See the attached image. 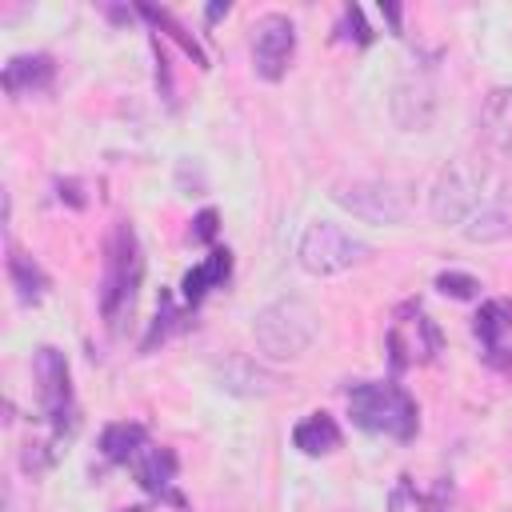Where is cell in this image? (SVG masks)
Returning <instances> with one entry per match:
<instances>
[{
    "label": "cell",
    "instance_id": "cell-7",
    "mask_svg": "<svg viewBox=\"0 0 512 512\" xmlns=\"http://www.w3.org/2000/svg\"><path fill=\"white\" fill-rule=\"evenodd\" d=\"M32 376H36V396H40V412L48 424V436H56L60 444L68 440L76 416H72V384H68V360L60 348L44 344L32 356Z\"/></svg>",
    "mask_w": 512,
    "mask_h": 512
},
{
    "label": "cell",
    "instance_id": "cell-26",
    "mask_svg": "<svg viewBox=\"0 0 512 512\" xmlns=\"http://www.w3.org/2000/svg\"><path fill=\"white\" fill-rule=\"evenodd\" d=\"M60 200H68V204H84V196H80V184L76 180H60Z\"/></svg>",
    "mask_w": 512,
    "mask_h": 512
},
{
    "label": "cell",
    "instance_id": "cell-15",
    "mask_svg": "<svg viewBox=\"0 0 512 512\" xmlns=\"http://www.w3.org/2000/svg\"><path fill=\"white\" fill-rule=\"evenodd\" d=\"M292 444L304 456H328L340 448V424L328 412H308L296 428H292Z\"/></svg>",
    "mask_w": 512,
    "mask_h": 512
},
{
    "label": "cell",
    "instance_id": "cell-12",
    "mask_svg": "<svg viewBox=\"0 0 512 512\" xmlns=\"http://www.w3.org/2000/svg\"><path fill=\"white\" fill-rule=\"evenodd\" d=\"M4 92L12 100L20 96H32V92H48L52 80H56V60L48 52H24V56H12L4 64Z\"/></svg>",
    "mask_w": 512,
    "mask_h": 512
},
{
    "label": "cell",
    "instance_id": "cell-23",
    "mask_svg": "<svg viewBox=\"0 0 512 512\" xmlns=\"http://www.w3.org/2000/svg\"><path fill=\"white\" fill-rule=\"evenodd\" d=\"M172 320H180V312H176V304H172V296L168 292H160V308H156V324L148 328V336H144V352H152L156 348V340H164L168 336V328H172Z\"/></svg>",
    "mask_w": 512,
    "mask_h": 512
},
{
    "label": "cell",
    "instance_id": "cell-27",
    "mask_svg": "<svg viewBox=\"0 0 512 512\" xmlns=\"http://www.w3.org/2000/svg\"><path fill=\"white\" fill-rule=\"evenodd\" d=\"M224 12H228V4H212V8H208V20H220Z\"/></svg>",
    "mask_w": 512,
    "mask_h": 512
},
{
    "label": "cell",
    "instance_id": "cell-22",
    "mask_svg": "<svg viewBox=\"0 0 512 512\" xmlns=\"http://www.w3.org/2000/svg\"><path fill=\"white\" fill-rule=\"evenodd\" d=\"M436 288H440L444 296H452V300H472V296L480 292V280L468 276V272H440V276H436Z\"/></svg>",
    "mask_w": 512,
    "mask_h": 512
},
{
    "label": "cell",
    "instance_id": "cell-9",
    "mask_svg": "<svg viewBox=\"0 0 512 512\" xmlns=\"http://www.w3.org/2000/svg\"><path fill=\"white\" fill-rule=\"evenodd\" d=\"M296 52V24L284 12H264L252 24V68L260 80H280Z\"/></svg>",
    "mask_w": 512,
    "mask_h": 512
},
{
    "label": "cell",
    "instance_id": "cell-2",
    "mask_svg": "<svg viewBox=\"0 0 512 512\" xmlns=\"http://www.w3.org/2000/svg\"><path fill=\"white\" fill-rule=\"evenodd\" d=\"M144 276V256H140V240L132 232V224H116L104 248V280H100V312L104 320L116 328L124 312H132L136 288Z\"/></svg>",
    "mask_w": 512,
    "mask_h": 512
},
{
    "label": "cell",
    "instance_id": "cell-25",
    "mask_svg": "<svg viewBox=\"0 0 512 512\" xmlns=\"http://www.w3.org/2000/svg\"><path fill=\"white\" fill-rule=\"evenodd\" d=\"M344 28H356V32H352V40H356V44H368V40H372V32L364 28V16H360V8H352V4L344 8Z\"/></svg>",
    "mask_w": 512,
    "mask_h": 512
},
{
    "label": "cell",
    "instance_id": "cell-16",
    "mask_svg": "<svg viewBox=\"0 0 512 512\" xmlns=\"http://www.w3.org/2000/svg\"><path fill=\"white\" fill-rule=\"evenodd\" d=\"M148 444H152V440H148L144 424H132V420L108 424V428H104V436H100V452H104L112 464H132Z\"/></svg>",
    "mask_w": 512,
    "mask_h": 512
},
{
    "label": "cell",
    "instance_id": "cell-1",
    "mask_svg": "<svg viewBox=\"0 0 512 512\" xmlns=\"http://www.w3.org/2000/svg\"><path fill=\"white\" fill-rule=\"evenodd\" d=\"M348 416L356 428L376 432V436H392V440H412L420 428V412L416 400L392 384V380H364L348 392Z\"/></svg>",
    "mask_w": 512,
    "mask_h": 512
},
{
    "label": "cell",
    "instance_id": "cell-20",
    "mask_svg": "<svg viewBox=\"0 0 512 512\" xmlns=\"http://www.w3.org/2000/svg\"><path fill=\"white\" fill-rule=\"evenodd\" d=\"M472 328H476V336L488 352H500V340L512 328V300H484Z\"/></svg>",
    "mask_w": 512,
    "mask_h": 512
},
{
    "label": "cell",
    "instance_id": "cell-10",
    "mask_svg": "<svg viewBox=\"0 0 512 512\" xmlns=\"http://www.w3.org/2000/svg\"><path fill=\"white\" fill-rule=\"evenodd\" d=\"M480 136L496 160L512 164V84L488 92L480 108Z\"/></svg>",
    "mask_w": 512,
    "mask_h": 512
},
{
    "label": "cell",
    "instance_id": "cell-21",
    "mask_svg": "<svg viewBox=\"0 0 512 512\" xmlns=\"http://www.w3.org/2000/svg\"><path fill=\"white\" fill-rule=\"evenodd\" d=\"M140 16H148V20L156 24V28H164V32H168V36H172V40H176V44H180V48H184V52H188V56H192V60H196L200 68H208V56H204V48H200V44H196V40H192V36L184 32V24H176V20H172V16L164 12V8L140 4Z\"/></svg>",
    "mask_w": 512,
    "mask_h": 512
},
{
    "label": "cell",
    "instance_id": "cell-11",
    "mask_svg": "<svg viewBox=\"0 0 512 512\" xmlns=\"http://www.w3.org/2000/svg\"><path fill=\"white\" fill-rule=\"evenodd\" d=\"M432 108H436V88H432V80L424 72H412V76H404L396 84V92H392V116H396L400 128H408V132L412 128H428Z\"/></svg>",
    "mask_w": 512,
    "mask_h": 512
},
{
    "label": "cell",
    "instance_id": "cell-19",
    "mask_svg": "<svg viewBox=\"0 0 512 512\" xmlns=\"http://www.w3.org/2000/svg\"><path fill=\"white\" fill-rule=\"evenodd\" d=\"M220 388L240 392V396H268L272 392V376L260 372L252 360H228L220 368Z\"/></svg>",
    "mask_w": 512,
    "mask_h": 512
},
{
    "label": "cell",
    "instance_id": "cell-3",
    "mask_svg": "<svg viewBox=\"0 0 512 512\" xmlns=\"http://www.w3.org/2000/svg\"><path fill=\"white\" fill-rule=\"evenodd\" d=\"M316 324L320 320L304 300L284 296V300H272L268 308L256 312L252 336H256V348L268 360H296L316 340Z\"/></svg>",
    "mask_w": 512,
    "mask_h": 512
},
{
    "label": "cell",
    "instance_id": "cell-6",
    "mask_svg": "<svg viewBox=\"0 0 512 512\" xmlns=\"http://www.w3.org/2000/svg\"><path fill=\"white\" fill-rule=\"evenodd\" d=\"M480 196H484V168L468 156H456L440 168L432 196H428V208L440 224H464L480 208Z\"/></svg>",
    "mask_w": 512,
    "mask_h": 512
},
{
    "label": "cell",
    "instance_id": "cell-17",
    "mask_svg": "<svg viewBox=\"0 0 512 512\" xmlns=\"http://www.w3.org/2000/svg\"><path fill=\"white\" fill-rule=\"evenodd\" d=\"M504 236H512V208L500 200L480 204L464 224V240H472V244H488V240H504Z\"/></svg>",
    "mask_w": 512,
    "mask_h": 512
},
{
    "label": "cell",
    "instance_id": "cell-14",
    "mask_svg": "<svg viewBox=\"0 0 512 512\" xmlns=\"http://www.w3.org/2000/svg\"><path fill=\"white\" fill-rule=\"evenodd\" d=\"M228 272H232V252H228V248H212V252H208V256L180 280L184 304H200L208 288H216V284L228 280Z\"/></svg>",
    "mask_w": 512,
    "mask_h": 512
},
{
    "label": "cell",
    "instance_id": "cell-8",
    "mask_svg": "<svg viewBox=\"0 0 512 512\" xmlns=\"http://www.w3.org/2000/svg\"><path fill=\"white\" fill-rule=\"evenodd\" d=\"M332 200L368 224H400L408 216V196L392 180H352L340 184Z\"/></svg>",
    "mask_w": 512,
    "mask_h": 512
},
{
    "label": "cell",
    "instance_id": "cell-13",
    "mask_svg": "<svg viewBox=\"0 0 512 512\" xmlns=\"http://www.w3.org/2000/svg\"><path fill=\"white\" fill-rule=\"evenodd\" d=\"M132 472H136V484L144 488V492H152V496H164V500H172L176 508H184V500L172 492V480H176V452L172 448H160V444H148L132 464H128Z\"/></svg>",
    "mask_w": 512,
    "mask_h": 512
},
{
    "label": "cell",
    "instance_id": "cell-4",
    "mask_svg": "<svg viewBox=\"0 0 512 512\" xmlns=\"http://www.w3.org/2000/svg\"><path fill=\"white\" fill-rule=\"evenodd\" d=\"M368 256H372V248L360 236H352L340 224H332V220L308 224L300 244H296V260H300V268L308 276H336V272H344V268H352V264H360Z\"/></svg>",
    "mask_w": 512,
    "mask_h": 512
},
{
    "label": "cell",
    "instance_id": "cell-5",
    "mask_svg": "<svg viewBox=\"0 0 512 512\" xmlns=\"http://www.w3.org/2000/svg\"><path fill=\"white\" fill-rule=\"evenodd\" d=\"M384 348H388V360L396 372L412 368V364H432L444 348V336L436 328V320L420 308V304H400L392 324H388V336H384Z\"/></svg>",
    "mask_w": 512,
    "mask_h": 512
},
{
    "label": "cell",
    "instance_id": "cell-18",
    "mask_svg": "<svg viewBox=\"0 0 512 512\" xmlns=\"http://www.w3.org/2000/svg\"><path fill=\"white\" fill-rule=\"evenodd\" d=\"M8 276L16 284L20 304H36L44 296V288H48V276L40 272V264L32 256H24L20 248H8Z\"/></svg>",
    "mask_w": 512,
    "mask_h": 512
},
{
    "label": "cell",
    "instance_id": "cell-24",
    "mask_svg": "<svg viewBox=\"0 0 512 512\" xmlns=\"http://www.w3.org/2000/svg\"><path fill=\"white\" fill-rule=\"evenodd\" d=\"M216 228H220V224H216V212L204 208V212L192 220V240H196V244H212V240H216Z\"/></svg>",
    "mask_w": 512,
    "mask_h": 512
}]
</instances>
